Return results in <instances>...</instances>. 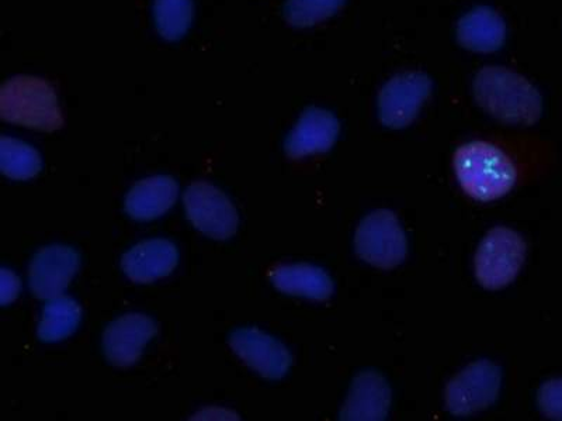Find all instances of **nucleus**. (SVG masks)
Wrapping results in <instances>:
<instances>
[{"label":"nucleus","mask_w":562,"mask_h":421,"mask_svg":"<svg viewBox=\"0 0 562 421\" xmlns=\"http://www.w3.org/2000/svg\"><path fill=\"white\" fill-rule=\"evenodd\" d=\"M193 0H155L154 19L160 36L169 42L183 38L192 26Z\"/></svg>","instance_id":"nucleus-20"},{"label":"nucleus","mask_w":562,"mask_h":421,"mask_svg":"<svg viewBox=\"0 0 562 421\" xmlns=\"http://www.w3.org/2000/svg\"><path fill=\"white\" fill-rule=\"evenodd\" d=\"M80 257L67 245H48L34 255L30 264V289L37 299L61 296L77 274Z\"/></svg>","instance_id":"nucleus-11"},{"label":"nucleus","mask_w":562,"mask_h":421,"mask_svg":"<svg viewBox=\"0 0 562 421\" xmlns=\"http://www.w3.org/2000/svg\"><path fill=\"white\" fill-rule=\"evenodd\" d=\"M270 278L276 289L285 295L326 300L334 293V282L329 275L310 264L281 265Z\"/></svg>","instance_id":"nucleus-17"},{"label":"nucleus","mask_w":562,"mask_h":421,"mask_svg":"<svg viewBox=\"0 0 562 421\" xmlns=\"http://www.w3.org/2000/svg\"><path fill=\"white\" fill-rule=\"evenodd\" d=\"M431 93L428 75L408 71L395 75L379 95V117L385 128L400 130L414 122Z\"/></svg>","instance_id":"nucleus-8"},{"label":"nucleus","mask_w":562,"mask_h":421,"mask_svg":"<svg viewBox=\"0 0 562 421\" xmlns=\"http://www.w3.org/2000/svg\"><path fill=\"white\" fill-rule=\"evenodd\" d=\"M80 320H82V309L77 300L67 296L49 299V302L44 306L42 322L38 324V339L43 343H57L68 339L77 332Z\"/></svg>","instance_id":"nucleus-18"},{"label":"nucleus","mask_w":562,"mask_h":421,"mask_svg":"<svg viewBox=\"0 0 562 421\" xmlns=\"http://www.w3.org/2000/svg\"><path fill=\"white\" fill-rule=\"evenodd\" d=\"M526 243L508 228L492 229L475 254V277L485 289L505 288L518 277L526 258Z\"/></svg>","instance_id":"nucleus-5"},{"label":"nucleus","mask_w":562,"mask_h":421,"mask_svg":"<svg viewBox=\"0 0 562 421\" xmlns=\"http://www.w3.org/2000/svg\"><path fill=\"white\" fill-rule=\"evenodd\" d=\"M0 117L9 123L38 132H55L64 126L57 93L44 79L14 77L0 89Z\"/></svg>","instance_id":"nucleus-3"},{"label":"nucleus","mask_w":562,"mask_h":421,"mask_svg":"<svg viewBox=\"0 0 562 421\" xmlns=\"http://www.w3.org/2000/svg\"><path fill=\"white\" fill-rule=\"evenodd\" d=\"M194 420H239V416L229 410L209 408L195 414Z\"/></svg>","instance_id":"nucleus-24"},{"label":"nucleus","mask_w":562,"mask_h":421,"mask_svg":"<svg viewBox=\"0 0 562 421\" xmlns=\"http://www.w3.org/2000/svg\"><path fill=\"white\" fill-rule=\"evenodd\" d=\"M346 0H288L283 8L284 19L291 26L313 27L335 16L345 7Z\"/></svg>","instance_id":"nucleus-21"},{"label":"nucleus","mask_w":562,"mask_h":421,"mask_svg":"<svg viewBox=\"0 0 562 421\" xmlns=\"http://www.w3.org/2000/svg\"><path fill=\"white\" fill-rule=\"evenodd\" d=\"M355 247L361 259L381 269L398 267L408 254L403 225L385 209L375 210L361 220L356 230Z\"/></svg>","instance_id":"nucleus-4"},{"label":"nucleus","mask_w":562,"mask_h":421,"mask_svg":"<svg viewBox=\"0 0 562 421\" xmlns=\"http://www.w3.org/2000/svg\"><path fill=\"white\" fill-rule=\"evenodd\" d=\"M179 253L168 240L155 239L143 242L122 258V268L133 282L153 284L154 280L168 277L178 267Z\"/></svg>","instance_id":"nucleus-14"},{"label":"nucleus","mask_w":562,"mask_h":421,"mask_svg":"<svg viewBox=\"0 0 562 421\" xmlns=\"http://www.w3.org/2000/svg\"><path fill=\"white\" fill-rule=\"evenodd\" d=\"M391 388L383 375L364 370L355 377L339 419L346 421H383L391 408Z\"/></svg>","instance_id":"nucleus-13"},{"label":"nucleus","mask_w":562,"mask_h":421,"mask_svg":"<svg viewBox=\"0 0 562 421\" xmlns=\"http://www.w3.org/2000/svg\"><path fill=\"white\" fill-rule=\"evenodd\" d=\"M158 333L148 315L128 313L108 325L103 334L105 358L114 367H132L143 355L145 345Z\"/></svg>","instance_id":"nucleus-10"},{"label":"nucleus","mask_w":562,"mask_h":421,"mask_svg":"<svg viewBox=\"0 0 562 421\" xmlns=\"http://www.w3.org/2000/svg\"><path fill=\"white\" fill-rule=\"evenodd\" d=\"M340 133V123L329 110L308 108L304 110L293 132L284 142L285 154L299 159L307 155L328 153Z\"/></svg>","instance_id":"nucleus-12"},{"label":"nucleus","mask_w":562,"mask_h":421,"mask_svg":"<svg viewBox=\"0 0 562 421\" xmlns=\"http://www.w3.org/2000/svg\"><path fill=\"white\" fill-rule=\"evenodd\" d=\"M178 195V182L168 175L143 179L130 189L125 198V212L138 222H149L173 208Z\"/></svg>","instance_id":"nucleus-16"},{"label":"nucleus","mask_w":562,"mask_h":421,"mask_svg":"<svg viewBox=\"0 0 562 421\" xmlns=\"http://www.w3.org/2000/svg\"><path fill=\"white\" fill-rule=\"evenodd\" d=\"M454 169L464 192L481 202L505 197L516 182L514 163L490 143L461 145L454 154Z\"/></svg>","instance_id":"nucleus-2"},{"label":"nucleus","mask_w":562,"mask_h":421,"mask_svg":"<svg viewBox=\"0 0 562 421\" xmlns=\"http://www.w3.org/2000/svg\"><path fill=\"white\" fill-rule=\"evenodd\" d=\"M476 103L490 117L514 126H531L543 114V97L524 75L490 65L476 73L473 84Z\"/></svg>","instance_id":"nucleus-1"},{"label":"nucleus","mask_w":562,"mask_h":421,"mask_svg":"<svg viewBox=\"0 0 562 421\" xmlns=\"http://www.w3.org/2000/svg\"><path fill=\"white\" fill-rule=\"evenodd\" d=\"M456 34L461 47L470 52L495 53L506 42V23L496 10L479 7L459 20Z\"/></svg>","instance_id":"nucleus-15"},{"label":"nucleus","mask_w":562,"mask_h":421,"mask_svg":"<svg viewBox=\"0 0 562 421\" xmlns=\"http://www.w3.org/2000/svg\"><path fill=\"white\" fill-rule=\"evenodd\" d=\"M183 203L188 219L199 232L214 240H228L237 234L238 210L227 195L214 185H190L183 195Z\"/></svg>","instance_id":"nucleus-6"},{"label":"nucleus","mask_w":562,"mask_h":421,"mask_svg":"<svg viewBox=\"0 0 562 421\" xmlns=\"http://www.w3.org/2000/svg\"><path fill=\"white\" fill-rule=\"evenodd\" d=\"M502 373L491 361H479L457 374L446 388V406L454 416L488 409L498 399Z\"/></svg>","instance_id":"nucleus-7"},{"label":"nucleus","mask_w":562,"mask_h":421,"mask_svg":"<svg viewBox=\"0 0 562 421\" xmlns=\"http://www.w3.org/2000/svg\"><path fill=\"white\" fill-rule=\"evenodd\" d=\"M234 353L263 378L278 380L288 375L293 357L272 335L255 328L238 329L229 335Z\"/></svg>","instance_id":"nucleus-9"},{"label":"nucleus","mask_w":562,"mask_h":421,"mask_svg":"<svg viewBox=\"0 0 562 421\" xmlns=\"http://www.w3.org/2000/svg\"><path fill=\"white\" fill-rule=\"evenodd\" d=\"M20 292V279L16 274L7 268L2 269V293H0V302L3 306L18 299Z\"/></svg>","instance_id":"nucleus-23"},{"label":"nucleus","mask_w":562,"mask_h":421,"mask_svg":"<svg viewBox=\"0 0 562 421\" xmlns=\"http://www.w3.org/2000/svg\"><path fill=\"white\" fill-rule=\"evenodd\" d=\"M537 402L547 418L562 420V379H551L541 386Z\"/></svg>","instance_id":"nucleus-22"},{"label":"nucleus","mask_w":562,"mask_h":421,"mask_svg":"<svg viewBox=\"0 0 562 421\" xmlns=\"http://www.w3.org/2000/svg\"><path fill=\"white\" fill-rule=\"evenodd\" d=\"M42 168V157L32 145L16 139H0V169L8 178L32 179L37 177Z\"/></svg>","instance_id":"nucleus-19"}]
</instances>
